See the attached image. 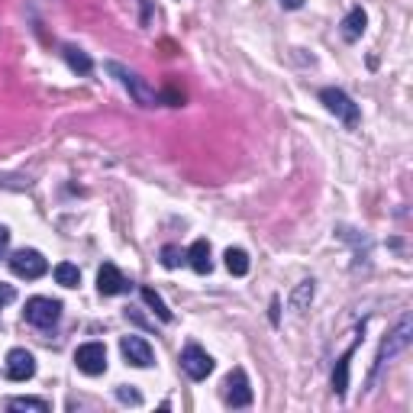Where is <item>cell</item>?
<instances>
[{
	"mask_svg": "<svg viewBox=\"0 0 413 413\" xmlns=\"http://www.w3.org/2000/svg\"><path fill=\"white\" fill-rule=\"evenodd\" d=\"M107 71L113 74V78H120V85L126 87L129 97H133V100H136L139 107H155V104H159V94H155V91H152V87H148L136 71L123 68L120 62H107Z\"/></svg>",
	"mask_w": 413,
	"mask_h": 413,
	"instance_id": "1",
	"label": "cell"
},
{
	"mask_svg": "<svg viewBox=\"0 0 413 413\" xmlns=\"http://www.w3.org/2000/svg\"><path fill=\"white\" fill-rule=\"evenodd\" d=\"M23 313H26V323H32V326H39V329H49L62 317V304L52 300V297H30Z\"/></svg>",
	"mask_w": 413,
	"mask_h": 413,
	"instance_id": "2",
	"label": "cell"
},
{
	"mask_svg": "<svg viewBox=\"0 0 413 413\" xmlns=\"http://www.w3.org/2000/svg\"><path fill=\"white\" fill-rule=\"evenodd\" d=\"M10 271L16 278H26V281H36L49 271V262L43 258V252L36 249H20V252L10 255Z\"/></svg>",
	"mask_w": 413,
	"mask_h": 413,
	"instance_id": "3",
	"label": "cell"
},
{
	"mask_svg": "<svg viewBox=\"0 0 413 413\" xmlns=\"http://www.w3.org/2000/svg\"><path fill=\"white\" fill-rule=\"evenodd\" d=\"M320 100H323L329 113H336L342 123H349V126H355V123H359V107L352 104V97L342 94L339 87H326V91L320 94Z\"/></svg>",
	"mask_w": 413,
	"mask_h": 413,
	"instance_id": "4",
	"label": "cell"
},
{
	"mask_svg": "<svg viewBox=\"0 0 413 413\" xmlns=\"http://www.w3.org/2000/svg\"><path fill=\"white\" fill-rule=\"evenodd\" d=\"M74 365L85 371V375H104L107 371V349L100 346V342H87V346H81V349L74 352Z\"/></svg>",
	"mask_w": 413,
	"mask_h": 413,
	"instance_id": "5",
	"label": "cell"
},
{
	"mask_svg": "<svg viewBox=\"0 0 413 413\" xmlns=\"http://www.w3.org/2000/svg\"><path fill=\"white\" fill-rule=\"evenodd\" d=\"M223 401L230 403V407H249L252 403V388H249V378H245L243 368H236L226 384H223Z\"/></svg>",
	"mask_w": 413,
	"mask_h": 413,
	"instance_id": "6",
	"label": "cell"
},
{
	"mask_svg": "<svg viewBox=\"0 0 413 413\" xmlns=\"http://www.w3.org/2000/svg\"><path fill=\"white\" fill-rule=\"evenodd\" d=\"M181 368L188 371V378H194V381H203V378L213 371V359L201 349V346H194V342H191L188 349L181 352Z\"/></svg>",
	"mask_w": 413,
	"mask_h": 413,
	"instance_id": "7",
	"label": "cell"
},
{
	"mask_svg": "<svg viewBox=\"0 0 413 413\" xmlns=\"http://www.w3.org/2000/svg\"><path fill=\"white\" fill-rule=\"evenodd\" d=\"M120 352H123V359H126L129 365H136V368H148V365L155 361V352H152V346H148L146 339H139V336H123V342H120Z\"/></svg>",
	"mask_w": 413,
	"mask_h": 413,
	"instance_id": "8",
	"label": "cell"
},
{
	"mask_svg": "<svg viewBox=\"0 0 413 413\" xmlns=\"http://www.w3.org/2000/svg\"><path fill=\"white\" fill-rule=\"evenodd\" d=\"M407 346H410V317H403V320H401V326H397V329L391 333V336L384 339L381 352H378V368H381V365H384L388 359H394L397 352H403Z\"/></svg>",
	"mask_w": 413,
	"mask_h": 413,
	"instance_id": "9",
	"label": "cell"
},
{
	"mask_svg": "<svg viewBox=\"0 0 413 413\" xmlns=\"http://www.w3.org/2000/svg\"><path fill=\"white\" fill-rule=\"evenodd\" d=\"M36 375V359L26 349H13L7 355V378L10 381H30Z\"/></svg>",
	"mask_w": 413,
	"mask_h": 413,
	"instance_id": "10",
	"label": "cell"
},
{
	"mask_svg": "<svg viewBox=\"0 0 413 413\" xmlns=\"http://www.w3.org/2000/svg\"><path fill=\"white\" fill-rule=\"evenodd\" d=\"M97 291L104 297H113V294H123V291H129V281L123 275H120L117 265H110L107 262L100 271H97Z\"/></svg>",
	"mask_w": 413,
	"mask_h": 413,
	"instance_id": "11",
	"label": "cell"
},
{
	"mask_svg": "<svg viewBox=\"0 0 413 413\" xmlns=\"http://www.w3.org/2000/svg\"><path fill=\"white\" fill-rule=\"evenodd\" d=\"M188 262H191V268L197 271V275H210V268H213L210 243H207V239H197V243L188 249Z\"/></svg>",
	"mask_w": 413,
	"mask_h": 413,
	"instance_id": "12",
	"label": "cell"
},
{
	"mask_svg": "<svg viewBox=\"0 0 413 413\" xmlns=\"http://www.w3.org/2000/svg\"><path fill=\"white\" fill-rule=\"evenodd\" d=\"M365 26H368V16H365V10L361 7H355V10L342 20V39L346 43H355V39H361V32H365Z\"/></svg>",
	"mask_w": 413,
	"mask_h": 413,
	"instance_id": "13",
	"label": "cell"
},
{
	"mask_svg": "<svg viewBox=\"0 0 413 413\" xmlns=\"http://www.w3.org/2000/svg\"><path fill=\"white\" fill-rule=\"evenodd\" d=\"M352 352H355V346H352L346 355H342L339 361H336V371H333V388H336V394H346L349 391V361H352Z\"/></svg>",
	"mask_w": 413,
	"mask_h": 413,
	"instance_id": "14",
	"label": "cell"
},
{
	"mask_svg": "<svg viewBox=\"0 0 413 413\" xmlns=\"http://www.w3.org/2000/svg\"><path fill=\"white\" fill-rule=\"evenodd\" d=\"M142 300H146L148 307H152V313H155L161 323H171V317H175V313L168 310V304H165V300L159 297V291H155V287H142Z\"/></svg>",
	"mask_w": 413,
	"mask_h": 413,
	"instance_id": "15",
	"label": "cell"
},
{
	"mask_svg": "<svg viewBox=\"0 0 413 413\" xmlns=\"http://www.w3.org/2000/svg\"><path fill=\"white\" fill-rule=\"evenodd\" d=\"M65 62L71 65V71H78V74H91V68H94V62L87 58V52H81L78 45H65Z\"/></svg>",
	"mask_w": 413,
	"mask_h": 413,
	"instance_id": "16",
	"label": "cell"
},
{
	"mask_svg": "<svg viewBox=\"0 0 413 413\" xmlns=\"http://www.w3.org/2000/svg\"><path fill=\"white\" fill-rule=\"evenodd\" d=\"M55 281L62 287H78L81 284V271H78V265H71V262H58V265H55Z\"/></svg>",
	"mask_w": 413,
	"mask_h": 413,
	"instance_id": "17",
	"label": "cell"
},
{
	"mask_svg": "<svg viewBox=\"0 0 413 413\" xmlns=\"http://www.w3.org/2000/svg\"><path fill=\"white\" fill-rule=\"evenodd\" d=\"M313 281H300V284L294 287V294H291V307L294 310H307V304L313 300Z\"/></svg>",
	"mask_w": 413,
	"mask_h": 413,
	"instance_id": "18",
	"label": "cell"
},
{
	"mask_svg": "<svg viewBox=\"0 0 413 413\" xmlns=\"http://www.w3.org/2000/svg\"><path fill=\"white\" fill-rule=\"evenodd\" d=\"M226 268H230V275H245L249 271V255L243 249H226Z\"/></svg>",
	"mask_w": 413,
	"mask_h": 413,
	"instance_id": "19",
	"label": "cell"
},
{
	"mask_svg": "<svg viewBox=\"0 0 413 413\" xmlns=\"http://www.w3.org/2000/svg\"><path fill=\"white\" fill-rule=\"evenodd\" d=\"M10 410H39V413H49V403L39 401V397H13Z\"/></svg>",
	"mask_w": 413,
	"mask_h": 413,
	"instance_id": "20",
	"label": "cell"
},
{
	"mask_svg": "<svg viewBox=\"0 0 413 413\" xmlns=\"http://www.w3.org/2000/svg\"><path fill=\"white\" fill-rule=\"evenodd\" d=\"M184 258H188V252H181L178 245H165V249H161V265L165 268H178Z\"/></svg>",
	"mask_w": 413,
	"mask_h": 413,
	"instance_id": "21",
	"label": "cell"
},
{
	"mask_svg": "<svg viewBox=\"0 0 413 413\" xmlns=\"http://www.w3.org/2000/svg\"><path fill=\"white\" fill-rule=\"evenodd\" d=\"M159 104H168V107H181L184 104V91H178L175 85H168L165 91L159 94Z\"/></svg>",
	"mask_w": 413,
	"mask_h": 413,
	"instance_id": "22",
	"label": "cell"
},
{
	"mask_svg": "<svg viewBox=\"0 0 413 413\" xmlns=\"http://www.w3.org/2000/svg\"><path fill=\"white\" fill-rule=\"evenodd\" d=\"M117 397H120L123 403H142L139 391H129V388H117Z\"/></svg>",
	"mask_w": 413,
	"mask_h": 413,
	"instance_id": "23",
	"label": "cell"
},
{
	"mask_svg": "<svg viewBox=\"0 0 413 413\" xmlns=\"http://www.w3.org/2000/svg\"><path fill=\"white\" fill-rule=\"evenodd\" d=\"M13 297H16V291L10 284H0V304H10Z\"/></svg>",
	"mask_w": 413,
	"mask_h": 413,
	"instance_id": "24",
	"label": "cell"
},
{
	"mask_svg": "<svg viewBox=\"0 0 413 413\" xmlns=\"http://www.w3.org/2000/svg\"><path fill=\"white\" fill-rule=\"evenodd\" d=\"M159 49H161V55H168V58H171V55H178V45L171 43V39H161Z\"/></svg>",
	"mask_w": 413,
	"mask_h": 413,
	"instance_id": "25",
	"label": "cell"
},
{
	"mask_svg": "<svg viewBox=\"0 0 413 413\" xmlns=\"http://www.w3.org/2000/svg\"><path fill=\"white\" fill-rule=\"evenodd\" d=\"M7 243H10V233H7V226H0V255L7 252Z\"/></svg>",
	"mask_w": 413,
	"mask_h": 413,
	"instance_id": "26",
	"label": "cell"
},
{
	"mask_svg": "<svg viewBox=\"0 0 413 413\" xmlns=\"http://www.w3.org/2000/svg\"><path fill=\"white\" fill-rule=\"evenodd\" d=\"M281 7H287V10H300L304 0H281Z\"/></svg>",
	"mask_w": 413,
	"mask_h": 413,
	"instance_id": "27",
	"label": "cell"
},
{
	"mask_svg": "<svg viewBox=\"0 0 413 413\" xmlns=\"http://www.w3.org/2000/svg\"><path fill=\"white\" fill-rule=\"evenodd\" d=\"M0 307H3V304H0Z\"/></svg>",
	"mask_w": 413,
	"mask_h": 413,
	"instance_id": "28",
	"label": "cell"
}]
</instances>
